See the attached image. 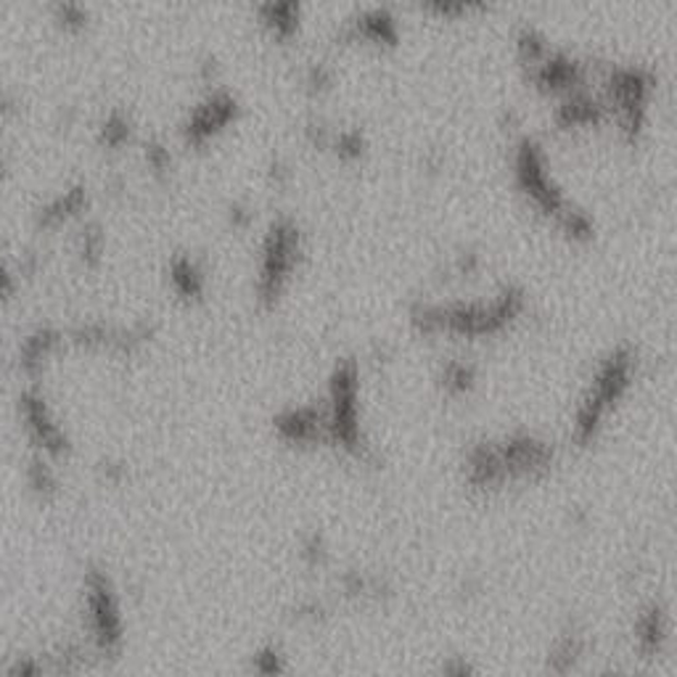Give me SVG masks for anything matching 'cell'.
Wrapping results in <instances>:
<instances>
[{"instance_id":"cell-26","label":"cell","mask_w":677,"mask_h":677,"mask_svg":"<svg viewBox=\"0 0 677 677\" xmlns=\"http://www.w3.org/2000/svg\"><path fill=\"white\" fill-rule=\"evenodd\" d=\"M444 677H472V667H468V662L455 660L444 667Z\"/></svg>"},{"instance_id":"cell-15","label":"cell","mask_w":677,"mask_h":677,"mask_svg":"<svg viewBox=\"0 0 677 677\" xmlns=\"http://www.w3.org/2000/svg\"><path fill=\"white\" fill-rule=\"evenodd\" d=\"M437 384H440V390L448 397H468L476 390V384H479V368H476L474 360H466V357H448L437 368Z\"/></svg>"},{"instance_id":"cell-8","label":"cell","mask_w":677,"mask_h":677,"mask_svg":"<svg viewBox=\"0 0 677 677\" xmlns=\"http://www.w3.org/2000/svg\"><path fill=\"white\" fill-rule=\"evenodd\" d=\"M85 619L91 630V641L109 654L122 643V606L119 595L111 587V580L104 572L87 574L85 580Z\"/></svg>"},{"instance_id":"cell-25","label":"cell","mask_w":677,"mask_h":677,"mask_svg":"<svg viewBox=\"0 0 677 677\" xmlns=\"http://www.w3.org/2000/svg\"><path fill=\"white\" fill-rule=\"evenodd\" d=\"M146 159H149V165H152L154 173H165V169L169 167V152L156 141H152L146 146Z\"/></svg>"},{"instance_id":"cell-23","label":"cell","mask_w":677,"mask_h":677,"mask_svg":"<svg viewBox=\"0 0 677 677\" xmlns=\"http://www.w3.org/2000/svg\"><path fill=\"white\" fill-rule=\"evenodd\" d=\"M421 9L426 11V14H435L437 19H448V22H453V19L479 14V11H485V5L453 3V0H437V3H426V5H421Z\"/></svg>"},{"instance_id":"cell-24","label":"cell","mask_w":677,"mask_h":677,"mask_svg":"<svg viewBox=\"0 0 677 677\" xmlns=\"http://www.w3.org/2000/svg\"><path fill=\"white\" fill-rule=\"evenodd\" d=\"M482 271V254L476 249H463L453 257V273L461 278H472Z\"/></svg>"},{"instance_id":"cell-1","label":"cell","mask_w":677,"mask_h":677,"mask_svg":"<svg viewBox=\"0 0 677 677\" xmlns=\"http://www.w3.org/2000/svg\"><path fill=\"white\" fill-rule=\"evenodd\" d=\"M530 297L516 281H506L490 297L472 299H416L407 307V321L418 336H448L482 342L508 334L526 312Z\"/></svg>"},{"instance_id":"cell-19","label":"cell","mask_w":677,"mask_h":677,"mask_svg":"<svg viewBox=\"0 0 677 677\" xmlns=\"http://www.w3.org/2000/svg\"><path fill=\"white\" fill-rule=\"evenodd\" d=\"M582 660H585V636L577 630H567L550 645L548 669L556 677H567L569 673H574Z\"/></svg>"},{"instance_id":"cell-5","label":"cell","mask_w":677,"mask_h":677,"mask_svg":"<svg viewBox=\"0 0 677 677\" xmlns=\"http://www.w3.org/2000/svg\"><path fill=\"white\" fill-rule=\"evenodd\" d=\"M598 83V96L606 106L609 122L617 128L627 146H638L649 130L651 104H654L660 78L645 64L614 61V64L604 67Z\"/></svg>"},{"instance_id":"cell-14","label":"cell","mask_w":677,"mask_h":677,"mask_svg":"<svg viewBox=\"0 0 677 677\" xmlns=\"http://www.w3.org/2000/svg\"><path fill=\"white\" fill-rule=\"evenodd\" d=\"M669 641V617L660 601H651L638 611L636 625H632V643L643 660H654L664 651Z\"/></svg>"},{"instance_id":"cell-16","label":"cell","mask_w":677,"mask_h":677,"mask_svg":"<svg viewBox=\"0 0 677 677\" xmlns=\"http://www.w3.org/2000/svg\"><path fill=\"white\" fill-rule=\"evenodd\" d=\"M302 5L297 3H268L257 9L262 27L281 43L299 37V33H302Z\"/></svg>"},{"instance_id":"cell-13","label":"cell","mask_w":677,"mask_h":677,"mask_svg":"<svg viewBox=\"0 0 677 677\" xmlns=\"http://www.w3.org/2000/svg\"><path fill=\"white\" fill-rule=\"evenodd\" d=\"M275 431L278 437L294 448H312L325 442L323 407L318 405H294L275 416Z\"/></svg>"},{"instance_id":"cell-11","label":"cell","mask_w":677,"mask_h":677,"mask_svg":"<svg viewBox=\"0 0 677 677\" xmlns=\"http://www.w3.org/2000/svg\"><path fill=\"white\" fill-rule=\"evenodd\" d=\"M238 117V102L234 93L228 91H212L202 102L191 109V115L180 128L183 141L188 146H204L212 138L221 135L230 122Z\"/></svg>"},{"instance_id":"cell-12","label":"cell","mask_w":677,"mask_h":677,"mask_svg":"<svg viewBox=\"0 0 677 677\" xmlns=\"http://www.w3.org/2000/svg\"><path fill=\"white\" fill-rule=\"evenodd\" d=\"M550 117H554L556 130H561V133H582V130H598L609 124L606 106L601 102L598 91H591V87L556 98Z\"/></svg>"},{"instance_id":"cell-17","label":"cell","mask_w":677,"mask_h":677,"mask_svg":"<svg viewBox=\"0 0 677 677\" xmlns=\"http://www.w3.org/2000/svg\"><path fill=\"white\" fill-rule=\"evenodd\" d=\"M169 284L180 299H202L206 292V273L204 268L193 260L191 254H178L169 262Z\"/></svg>"},{"instance_id":"cell-20","label":"cell","mask_w":677,"mask_h":677,"mask_svg":"<svg viewBox=\"0 0 677 677\" xmlns=\"http://www.w3.org/2000/svg\"><path fill=\"white\" fill-rule=\"evenodd\" d=\"M550 48L554 46H550L548 35H545L541 27H535V24L526 22L513 33V56H516L519 67H522L524 72L535 67L537 61H543Z\"/></svg>"},{"instance_id":"cell-9","label":"cell","mask_w":677,"mask_h":677,"mask_svg":"<svg viewBox=\"0 0 677 677\" xmlns=\"http://www.w3.org/2000/svg\"><path fill=\"white\" fill-rule=\"evenodd\" d=\"M524 78L532 91H537L541 96L561 98L567 96V93L591 87V64H587L582 56L554 46L545 54L543 61L526 69Z\"/></svg>"},{"instance_id":"cell-18","label":"cell","mask_w":677,"mask_h":677,"mask_svg":"<svg viewBox=\"0 0 677 677\" xmlns=\"http://www.w3.org/2000/svg\"><path fill=\"white\" fill-rule=\"evenodd\" d=\"M325 152L334 154L342 165L353 167L366 162L368 152H371V141H368L366 130L357 128V124H347V128H334Z\"/></svg>"},{"instance_id":"cell-10","label":"cell","mask_w":677,"mask_h":677,"mask_svg":"<svg viewBox=\"0 0 677 677\" xmlns=\"http://www.w3.org/2000/svg\"><path fill=\"white\" fill-rule=\"evenodd\" d=\"M400 40H403V27H400L397 14L387 5H368V9L355 11L336 29L339 46H371L379 51H390L400 46Z\"/></svg>"},{"instance_id":"cell-2","label":"cell","mask_w":677,"mask_h":677,"mask_svg":"<svg viewBox=\"0 0 677 677\" xmlns=\"http://www.w3.org/2000/svg\"><path fill=\"white\" fill-rule=\"evenodd\" d=\"M556 463V450L532 431H513L500 440L474 442L463 461V479L472 490L498 492L508 485L541 482Z\"/></svg>"},{"instance_id":"cell-22","label":"cell","mask_w":677,"mask_h":677,"mask_svg":"<svg viewBox=\"0 0 677 677\" xmlns=\"http://www.w3.org/2000/svg\"><path fill=\"white\" fill-rule=\"evenodd\" d=\"M130 141V119L122 111H111L102 124V143L109 149H119Z\"/></svg>"},{"instance_id":"cell-3","label":"cell","mask_w":677,"mask_h":677,"mask_svg":"<svg viewBox=\"0 0 677 677\" xmlns=\"http://www.w3.org/2000/svg\"><path fill=\"white\" fill-rule=\"evenodd\" d=\"M638 349L630 342H619L595 363V371L577 400L569 440L574 448H591L601 440L609 418L625 403L638 379Z\"/></svg>"},{"instance_id":"cell-4","label":"cell","mask_w":677,"mask_h":677,"mask_svg":"<svg viewBox=\"0 0 677 677\" xmlns=\"http://www.w3.org/2000/svg\"><path fill=\"white\" fill-rule=\"evenodd\" d=\"M363 366L355 355L339 357L325 384L323 424L325 444H334L342 453L368 461L371 442L363 429Z\"/></svg>"},{"instance_id":"cell-7","label":"cell","mask_w":677,"mask_h":677,"mask_svg":"<svg viewBox=\"0 0 677 677\" xmlns=\"http://www.w3.org/2000/svg\"><path fill=\"white\" fill-rule=\"evenodd\" d=\"M305 257V234L294 217H278L268 225L257 260L254 294L262 307H275L284 299Z\"/></svg>"},{"instance_id":"cell-21","label":"cell","mask_w":677,"mask_h":677,"mask_svg":"<svg viewBox=\"0 0 677 677\" xmlns=\"http://www.w3.org/2000/svg\"><path fill=\"white\" fill-rule=\"evenodd\" d=\"M305 85L312 96H325V93L334 91L336 85V69L329 61H312L305 72Z\"/></svg>"},{"instance_id":"cell-6","label":"cell","mask_w":677,"mask_h":677,"mask_svg":"<svg viewBox=\"0 0 677 677\" xmlns=\"http://www.w3.org/2000/svg\"><path fill=\"white\" fill-rule=\"evenodd\" d=\"M511 180L526 206H532L537 215L554 223L556 228L563 223V217L572 215L580 206L574 199H569L567 188L556 178L545 143L532 133H519L513 138Z\"/></svg>"},{"instance_id":"cell-27","label":"cell","mask_w":677,"mask_h":677,"mask_svg":"<svg viewBox=\"0 0 677 677\" xmlns=\"http://www.w3.org/2000/svg\"><path fill=\"white\" fill-rule=\"evenodd\" d=\"M606 677H632V675H625V673H609Z\"/></svg>"}]
</instances>
